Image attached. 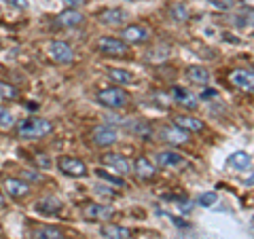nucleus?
I'll list each match as a JSON object with an SVG mask.
<instances>
[{
	"instance_id": "nucleus-12",
	"label": "nucleus",
	"mask_w": 254,
	"mask_h": 239,
	"mask_svg": "<svg viewBox=\"0 0 254 239\" xmlns=\"http://www.w3.org/2000/svg\"><path fill=\"white\" fill-rule=\"evenodd\" d=\"M81 214L85 220H108L115 214V210L106 203H87Z\"/></svg>"
},
{
	"instance_id": "nucleus-20",
	"label": "nucleus",
	"mask_w": 254,
	"mask_h": 239,
	"mask_svg": "<svg viewBox=\"0 0 254 239\" xmlns=\"http://www.w3.org/2000/svg\"><path fill=\"white\" fill-rule=\"evenodd\" d=\"M185 76H187L189 83H195V85H208L210 83L208 68H201V66H190V68H187Z\"/></svg>"
},
{
	"instance_id": "nucleus-38",
	"label": "nucleus",
	"mask_w": 254,
	"mask_h": 239,
	"mask_svg": "<svg viewBox=\"0 0 254 239\" xmlns=\"http://www.w3.org/2000/svg\"><path fill=\"white\" fill-rule=\"evenodd\" d=\"M4 203H6V199H4L2 193H0V208H4Z\"/></svg>"
},
{
	"instance_id": "nucleus-21",
	"label": "nucleus",
	"mask_w": 254,
	"mask_h": 239,
	"mask_svg": "<svg viewBox=\"0 0 254 239\" xmlns=\"http://www.w3.org/2000/svg\"><path fill=\"white\" fill-rule=\"evenodd\" d=\"M32 237H34V239H64V233L58 227L36 225L34 229H32Z\"/></svg>"
},
{
	"instance_id": "nucleus-5",
	"label": "nucleus",
	"mask_w": 254,
	"mask_h": 239,
	"mask_svg": "<svg viewBox=\"0 0 254 239\" xmlns=\"http://www.w3.org/2000/svg\"><path fill=\"white\" fill-rule=\"evenodd\" d=\"M117 140H119V131L113 125H98L91 129V142L100 148L113 146V144H117Z\"/></svg>"
},
{
	"instance_id": "nucleus-10",
	"label": "nucleus",
	"mask_w": 254,
	"mask_h": 239,
	"mask_svg": "<svg viewBox=\"0 0 254 239\" xmlns=\"http://www.w3.org/2000/svg\"><path fill=\"white\" fill-rule=\"evenodd\" d=\"M159 138H161L165 144H172V146H185L190 142V135L189 131L180 129L178 125H170V127H163L161 131H159Z\"/></svg>"
},
{
	"instance_id": "nucleus-33",
	"label": "nucleus",
	"mask_w": 254,
	"mask_h": 239,
	"mask_svg": "<svg viewBox=\"0 0 254 239\" xmlns=\"http://www.w3.org/2000/svg\"><path fill=\"white\" fill-rule=\"evenodd\" d=\"M64 2L68 4V9H81V6H85L89 0H64Z\"/></svg>"
},
{
	"instance_id": "nucleus-13",
	"label": "nucleus",
	"mask_w": 254,
	"mask_h": 239,
	"mask_svg": "<svg viewBox=\"0 0 254 239\" xmlns=\"http://www.w3.org/2000/svg\"><path fill=\"white\" fill-rule=\"evenodd\" d=\"M83 21H85V15L78 9H66V11H62L58 17H55V26L70 30V28L83 26Z\"/></svg>"
},
{
	"instance_id": "nucleus-11",
	"label": "nucleus",
	"mask_w": 254,
	"mask_h": 239,
	"mask_svg": "<svg viewBox=\"0 0 254 239\" xmlns=\"http://www.w3.org/2000/svg\"><path fill=\"white\" fill-rule=\"evenodd\" d=\"M174 125H178L180 129H185L189 133H203L205 131V123L201 119H197L195 115H187V113L174 117Z\"/></svg>"
},
{
	"instance_id": "nucleus-15",
	"label": "nucleus",
	"mask_w": 254,
	"mask_h": 239,
	"mask_svg": "<svg viewBox=\"0 0 254 239\" xmlns=\"http://www.w3.org/2000/svg\"><path fill=\"white\" fill-rule=\"evenodd\" d=\"M133 174L138 176V180H153L157 176V167L153 165V161L146 157H136V161H133Z\"/></svg>"
},
{
	"instance_id": "nucleus-2",
	"label": "nucleus",
	"mask_w": 254,
	"mask_h": 239,
	"mask_svg": "<svg viewBox=\"0 0 254 239\" xmlns=\"http://www.w3.org/2000/svg\"><path fill=\"white\" fill-rule=\"evenodd\" d=\"M95 102L104 108L119 110V108H125L129 104V93H127L123 87H106V89H100L95 93Z\"/></svg>"
},
{
	"instance_id": "nucleus-16",
	"label": "nucleus",
	"mask_w": 254,
	"mask_h": 239,
	"mask_svg": "<svg viewBox=\"0 0 254 239\" xmlns=\"http://www.w3.org/2000/svg\"><path fill=\"white\" fill-rule=\"evenodd\" d=\"M4 188H6V193H9V197H13V199H23L30 195V184L21 178H6Z\"/></svg>"
},
{
	"instance_id": "nucleus-36",
	"label": "nucleus",
	"mask_w": 254,
	"mask_h": 239,
	"mask_svg": "<svg viewBox=\"0 0 254 239\" xmlns=\"http://www.w3.org/2000/svg\"><path fill=\"white\" fill-rule=\"evenodd\" d=\"M203 98H216V91H214V89H212V91L205 89V91H203Z\"/></svg>"
},
{
	"instance_id": "nucleus-25",
	"label": "nucleus",
	"mask_w": 254,
	"mask_h": 239,
	"mask_svg": "<svg viewBox=\"0 0 254 239\" xmlns=\"http://www.w3.org/2000/svg\"><path fill=\"white\" fill-rule=\"evenodd\" d=\"M17 95H19L17 87L11 85L9 81H2V78H0V98L2 100H17Z\"/></svg>"
},
{
	"instance_id": "nucleus-35",
	"label": "nucleus",
	"mask_w": 254,
	"mask_h": 239,
	"mask_svg": "<svg viewBox=\"0 0 254 239\" xmlns=\"http://www.w3.org/2000/svg\"><path fill=\"white\" fill-rule=\"evenodd\" d=\"M246 186H254V172L250 174L248 178H246Z\"/></svg>"
},
{
	"instance_id": "nucleus-30",
	"label": "nucleus",
	"mask_w": 254,
	"mask_h": 239,
	"mask_svg": "<svg viewBox=\"0 0 254 239\" xmlns=\"http://www.w3.org/2000/svg\"><path fill=\"white\" fill-rule=\"evenodd\" d=\"M216 201H218V195H216V193H212V190H210V193L199 195V199H197V203H199L201 208H210V205H214Z\"/></svg>"
},
{
	"instance_id": "nucleus-24",
	"label": "nucleus",
	"mask_w": 254,
	"mask_h": 239,
	"mask_svg": "<svg viewBox=\"0 0 254 239\" xmlns=\"http://www.w3.org/2000/svg\"><path fill=\"white\" fill-rule=\"evenodd\" d=\"M108 76H110V81H115L117 85H129V83H133V74L127 72V70H121V68H110Z\"/></svg>"
},
{
	"instance_id": "nucleus-8",
	"label": "nucleus",
	"mask_w": 254,
	"mask_h": 239,
	"mask_svg": "<svg viewBox=\"0 0 254 239\" xmlns=\"http://www.w3.org/2000/svg\"><path fill=\"white\" fill-rule=\"evenodd\" d=\"M119 34H121V38L127 45H144L150 38V30L146 26H142V23H129Z\"/></svg>"
},
{
	"instance_id": "nucleus-14",
	"label": "nucleus",
	"mask_w": 254,
	"mask_h": 239,
	"mask_svg": "<svg viewBox=\"0 0 254 239\" xmlns=\"http://www.w3.org/2000/svg\"><path fill=\"white\" fill-rule=\"evenodd\" d=\"M170 95L174 98V102H176L178 106L187 108V110H195L197 106H199V100H197V95L190 93L189 89H182V87H172Z\"/></svg>"
},
{
	"instance_id": "nucleus-37",
	"label": "nucleus",
	"mask_w": 254,
	"mask_h": 239,
	"mask_svg": "<svg viewBox=\"0 0 254 239\" xmlns=\"http://www.w3.org/2000/svg\"><path fill=\"white\" fill-rule=\"evenodd\" d=\"M242 2H244V6H248V9L254 11V0H242Z\"/></svg>"
},
{
	"instance_id": "nucleus-17",
	"label": "nucleus",
	"mask_w": 254,
	"mask_h": 239,
	"mask_svg": "<svg viewBox=\"0 0 254 239\" xmlns=\"http://www.w3.org/2000/svg\"><path fill=\"white\" fill-rule=\"evenodd\" d=\"M98 17L104 26H123V23H127L129 15H127L125 9H106V11H102Z\"/></svg>"
},
{
	"instance_id": "nucleus-18",
	"label": "nucleus",
	"mask_w": 254,
	"mask_h": 239,
	"mask_svg": "<svg viewBox=\"0 0 254 239\" xmlns=\"http://www.w3.org/2000/svg\"><path fill=\"white\" fill-rule=\"evenodd\" d=\"M155 161L161 167H180L185 165V157L176 153V150H161V153H157Z\"/></svg>"
},
{
	"instance_id": "nucleus-32",
	"label": "nucleus",
	"mask_w": 254,
	"mask_h": 239,
	"mask_svg": "<svg viewBox=\"0 0 254 239\" xmlns=\"http://www.w3.org/2000/svg\"><path fill=\"white\" fill-rule=\"evenodd\" d=\"M2 2H6L9 6H15V9H19V11L28 9V0H2Z\"/></svg>"
},
{
	"instance_id": "nucleus-28",
	"label": "nucleus",
	"mask_w": 254,
	"mask_h": 239,
	"mask_svg": "<svg viewBox=\"0 0 254 239\" xmlns=\"http://www.w3.org/2000/svg\"><path fill=\"white\" fill-rule=\"evenodd\" d=\"M15 125V117L9 108H4V106H0V127L2 129H11V127Z\"/></svg>"
},
{
	"instance_id": "nucleus-22",
	"label": "nucleus",
	"mask_w": 254,
	"mask_h": 239,
	"mask_svg": "<svg viewBox=\"0 0 254 239\" xmlns=\"http://www.w3.org/2000/svg\"><path fill=\"white\" fill-rule=\"evenodd\" d=\"M100 233L104 239H127L129 237V231L125 227H119V225H104L100 229Z\"/></svg>"
},
{
	"instance_id": "nucleus-6",
	"label": "nucleus",
	"mask_w": 254,
	"mask_h": 239,
	"mask_svg": "<svg viewBox=\"0 0 254 239\" xmlns=\"http://www.w3.org/2000/svg\"><path fill=\"white\" fill-rule=\"evenodd\" d=\"M229 83L244 93H254V70L235 68L229 72Z\"/></svg>"
},
{
	"instance_id": "nucleus-23",
	"label": "nucleus",
	"mask_w": 254,
	"mask_h": 239,
	"mask_svg": "<svg viewBox=\"0 0 254 239\" xmlns=\"http://www.w3.org/2000/svg\"><path fill=\"white\" fill-rule=\"evenodd\" d=\"M227 163L231 167H235V170H248L250 163H252V157L248 153H244V150H237V153H233L227 159Z\"/></svg>"
},
{
	"instance_id": "nucleus-27",
	"label": "nucleus",
	"mask_w": 254,
	"mask_h": 239,
	"mask_svg": "<svg viewBox=\"0 0 254 239\" xmlns=\"http://www.w3.org/2000/svg\"><path fill=\"white\" fill-rule=\"evenodd\" d=\"M170 17L174 21H187L189 19V11L185 4H172L170 6Z\"/></svg>"
},
{
	"instance_id": "nucleus-19",
	"label": "nucleus",
	"mask_w": 254,
	"mask_h": 239,
	"mask_svg": "<svg viewBox=\"0 0 254 239\" xmlns=\"http://www.w3.org/2000/svg\"><path fill=\"white\" fill-rule=\"evenodd\" d=\"M62 208H64V203L60 201L58 197H45V199H41V201L36 203V210L41 214H45V216H53V214L62 212Z\"/></svg>"
},
{
	"instance_id": "nucleus-4",
	"label": "nucleus",
	"mask_w": 254,
	"mask_h": 239,
	"mask_svg": "<svg viewBox=\"0 0 254 239\" xmlns=\"http://www.w3.org/2000/svg\"><path fill=\"white\" fill-rule=\"evenodd\" d=\"M47 55L53 63H60V66L74 61V51L66 41H49L47 43Z\"/></svg>"
},
{
	"instance_id": "nucleus-3",
	"label": "nucleus",
	"mask_w": 254,
	"mask_h": 239,
	"mask_svg": "<svg viewBox=\"0 0 254 239\" xmlns=\"http://www.w3.org/2000/svg\"><path fill=\"white\" fill-rule=\"evenodd\" d=\"M95 51L102 53V55H110V58H123L129 51V47L123 38H117V36H100L95 41Z\"/></svg>"
},
{
	"instance_id": "nucleus-26",
	"label": "nucleus",
	"mask_w": 254,
	"mask_h": 239,
	"mask_svg": "<svg viewBox=\"0 0 254 239\" xmlns=\"http://www.w3.org/2000/svg\"><path fill=\"white\" fill-rule=\"evenodd\" d=\"M95 174H98L102 180H106V182H110V184H115V186H125V180H123L121 176H115V174L106 172L104 167H98V170H95Z\"/></svg>"
},
{
	"instance_id": "nucleus-9",
	"label": "nucleus",
	"mask_w": 254,
	"mask_h": 239,
	"mask_svg": "<svg viewBox=\"0 0 254 239\" xmlns=\"http://www.w3.org/2000/svg\"><path fill=\"white\" fill-rule=\"evenodd\" d=\"M102 163L110 165V170L117 172L119 176H127V174L133 172V163L127 157H123L121 153H104L102 155Z\"/></svg>"
},
{
	"instance_id": "nucleus-34",
	"label": "nucleus",
	"mask_w": 254,
	"mask_h": 239,
	"mask_svg": "<svg viewBox=\"0 0 254 239\" xmlns=\"http://www.w3.org/2000/svg\"><path fill=\"white\" fill-rule=\"evenodd\" d=\"M190 208H193V205H190V201H182V203H180V210H182V212H189Z\"/></svg>"
},
{
	"instance_id": "nucleus-1",
	"label": "nucleus",
	"mask_w": 254,
	"mask_h": 239,
	"mask_svg": "<svg viewBox=\"0 0 254 239\" xmlns=\"http://www.w3.org/2000/svg\"><path fill=\"white\" fill-rule=\"evenodd\" d=\"M15 133L21 140H41L47 135L53 133V123L49 119H41V117H30V119H21L15 125Z\"/></svg>"
},
{
	"instance_id": "nucleus-31",
	"label": "nucleus",
	"mask_w": 254,
	"mask_h": 239,
	"mask_svg": "<svg viewBox=\"0 0 254 239\" xmlns=\"http://www.w3.org/2000/svg\"><path fill=\"white\" fill-rule=\"evenodd\" d=\"M34 163L38 165V167H41V170H47V167H49V157H47V155H41V153H36L34 155Z\"/></svg>"
},
{
	"instance_id": "nucleus-7",
	"label": "nucleus",
	"mask_w": 254,
	"mask_h": 239,
	"mask_svg": "<svg viewBox=\"0 0 254 239\" xmlns=\"http://www.w3.org/2000/svg\"><path fill=\"white\" fill-rule=\"evenodd\" d=\"M58 167H60L62 174H66V176H70V178H85L87 174H89L87 165L76 157H60Z\"/></svg>"
},
{
	"instance_id": "nucleus-29",
	"label": "nucleus",
	"mask_w": 254,
	"mask_h": 239,
	"mask_svg": "<svg viewBox=\"0 0 254 239\" xmlns=\"http://www.w3.org/2000/svg\"><path fill=\"white\" fill-rule=\"evenodd\" d=\"M208 2L216 11H231L235 6V0H208Z\"/></svg>"
},
{
	"instance_id": "nucleus-39",
	"label": "nucleus",
	"mask_w": 254,
	"mask_h": 239,
	"mask_svg": "<svg viewBox=\"0 0 254 239\" xmlns=\"http://www.w3.org/2000/svg\"><path fill=\"white\" fill-rule=\"evenodd\" d=\"M0 239H2V237H0Z\"/></svg>"
}]
</instances>
